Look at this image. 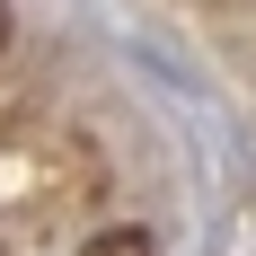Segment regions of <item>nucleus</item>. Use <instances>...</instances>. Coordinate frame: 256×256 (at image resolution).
<instances>
[{
  "label": "nucleus",
  "mask_w": 256,
  "mask_h": 256,
  "mask_svg": "<svg viewBox=\"0 0 256 256\" xmlns=\"http://www.w3.org/2000/svg\"><path fill=\"white\" fill-rule=\"evenodd\" d=\"M80 256H159V238H150V230H98Z\"/></svg>",
  "instance_id": "f257e3e1"
},
{
  "label": "nucleus",
  "mask_w": 256,
  "mask_h": 256,
  "mask_svg": "<svg viewBox=\"0 0 256 256\" xmlns=\"http://www.w3.org/2000/svg\"><path fill=\"white\" fill-rule=\"evenodd\" d=\"M0 44H9V0H0Z\"/></svg>",
  "instance_id": "f03ea898"
}]
</instances>
